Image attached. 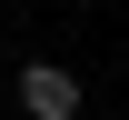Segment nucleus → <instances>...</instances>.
Instances as JSON below:
<instances>
[{
	"instance_id": "obj_1",
	"label": "nucleus",
	"mask_w": 129,
	"mask_h": 120,
	"mask_svg": "<svg viewBox=\"0 0 129 120\" xmlns=\"http://www.w3.org/2000/svg\"><path fill=\"white\" fill-rule=\"evenodd\" d=\"M20 110L30 120H80V80H70L60 60H30L20 70Z\"/></svg>"
}]
</instances>
